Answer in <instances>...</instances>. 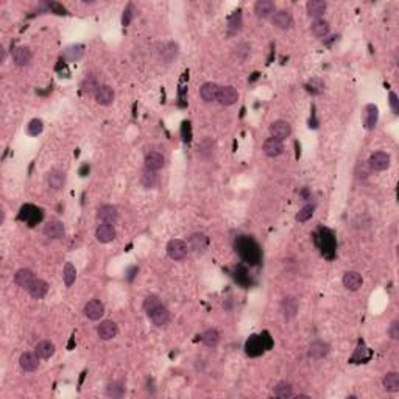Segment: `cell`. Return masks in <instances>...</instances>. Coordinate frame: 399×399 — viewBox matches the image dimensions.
I'll list each match as a JSON object with an SVG mask.
<instances>
[{"label": "cell", "instance_id": "e0dca14e", "mask_svg": "<svg viewBox=\"0 0 399 399\" xmlns=\"http://www.w3.org/2000/svg\"><path fill=\"white\" fill-rule=\"evenodd\" d=\"M189 247L195 253H205L209 247V239L203 233H195L189 237Z\"/></svg>", "mask_w": 399, "mask_h": 399}, {"label": "cell", "instance_id": "7402d4cb", "mask_svg": "<svg viewBox=\"0 0 399 399\" xmlns=\"http://www.w3.org/2000/svg\"><path fill=\"white\" fill-rule=\"evenodd\" d=\"M219 90H220V86L219 84H216V83H205L202 87H200V97H202L208 103L217 102Z\"/></svg>", "mask_w": 399, "mask_h": 399}, {"label": "cell", "instance_id": "ab89813d", "mask_svg": "<svg viewBox=\"0 0 399 399\" xmlns=\"http://www.w3.org/2000/svg\"><path fill=\"white\" fill-rule=\"evenodd\" d=\"M63 279H64L66 287H70V285L75 282V279H76V270H75L73 264L67 262V264L64 265V270H63Z\"/></svg>", "mask_w": 399, "mask_h": 399}, {"label": "cell", "instance_id": "1f68e13d", "mask_svg": "<svg viewBox=\"0 0 399 399\" xmlns=\"http://www.w3.org/2000/svg\"><path fill=\"white\" fill-rule=\"evenodd\" d=\"M242 28V11H234L231 14V18L228 21V35L229 36H234L240 32Z\"/></svg>", "mask_w": 399, "mask_h": 399}, {"label": "cell", "instance_id": "8fae6325", "mask_svg": "<svg viewBox=\"0 0 399 399\" xmlns=\"http://www.w3.org/2000/svg\"><path fill=\"white\" fill-rule=\"evenodd\" d=\"M95 239L100 243H110L116 239V228L110 223H100L95 229Z\"/></svg>", "mask_w": 399, "mask_h": 399}, {"label": "cell", "instance_id": "52a82bcc", "mask_svg": "<svg viewBox=\"0 0 399 399\" xmlns=\"http://www.w3.org/2000/svg\"><path fill=\"white\" fill-rule=\"evenodd\" d=\"M290 133H291L290 124H288V122H285V120H276L270 125L271 137H274V139H278V141L287 139V137L290 136Z\"/></svg>", "mask_w": 399, "mask_h": 399}, {"label": "cell", "instance_id": "836d02e7", "mask_svg": "<svg viewBox=\"0 0 399 399\" xmlns=\"http://www.w3.org/2000/svg\"><path fill=\"white\" fill-rule=\"evenodd\" d=\"M19 217H21L22 220L28 222L30 225H33L35 222L41 220V211L36 209V208H33V206H25V208H22L21 216H19Z\"/></svg>", "mask_w": 399, "mask_h": 399}, {"label": "cell", "instance_id": "681fc988", "mask_svg": "<svg viewBox=\"0 0 399 399\" xmlns=\"http://www.w3.org/2000/svg\"><path fill=\"white\" fill-rule=\"evenodd\" d=\"M390 105H391V110L394 113H397V97H396L394 92H391V94H390Z\"/></svg>", "mask_w": 399, "mask_h": 399}, {"label": "cell", "instance_id": "30bf717a", "mask_svg": "<svg viewBox=\"0 0 399 399\" xmlns=\"http://www.w3.org/2000/svg\"><path fill=\"white\" fill-rule=\"evenodd\" d=\"M84 315L89 320H92V321L100 320L105 315V306H103V303L98 301V300H90V301H87L86 306H84Z\"/></svg>", "mask_w": 399, "mask_h": 399}, {"label": "cell", "instance_id": "9a60e30c", "mask_svg": "<svg viewBox=\"0 0 399 399\" xmlns=\"http://www.w3.org/2000/svg\"><path fill=\"white\" fill-rule=\"evenodd\" d=\"M329 351H331L329 343L321 342V340H317V342H314V343L309 346L308 354H309L311 359H314V360H320V359L326 357V356L329 354Z\"/></svg>", "mask_w": 399, "mask_h": 399}, {"label": "cell", "instance_id": "277c9868", "mask_svg": "<svg viewBox=\"0 0 399 399\" xmlns=\"http://www.w3.org/2000/svg\"><path fill=\"white\" fill-rule=\"evenodd\" d=\"M187 251H189L187 243L181 239H172L167 243V254L173 260H182L187 256Z\"/></svg>", "mask_w": 399, "mask_h": 399}, {"label": "cell", "instance_id": "f6af8a7d", "mask_svg": "<svg viewBox=\"0 0 399 399\" xmlns=\"http://www.w3.org/2000/svg\"><path fill=\"white\" fill-rule=\"evenodd\" d=\"M306 89H308L309 92H312V94H321L323 89H325V84L321 83V80L314 78L312 81H309L308 84H306Z\"/></svg>", "mask_w": 399, "mask_h": 399}, {"label": "cell", "instance_id": "9c48e42d", "mask_svg": "<svg viewBox=\"0 0 399 399\" xmlns=\"http://www.w3.org/2000/svg\"><path fill=\"white\" fill-rule=\"evenodd\" d=\"M35 279H36L35 273L28 268H21L16 271V274H14V282H16L18 287H21L24 290H28L30 287H32Z\"/></svg>", "mask_w": 399, "mask_h": 399}, {"label": "cell", "instance_id": "7bdbcfd3", "mask_svg": "<svg viewBox=\"0 0 399 399\" xmlns=\"http://www.w3.org/2000/svg\"><path fill=\"white\" fill-rule=\"evenodd\" d=\"M314 211H315V206H314V205H306V206L301 208L300 212L296 214V222H301V223L308 222L309 219H312Z\"/></svg>", "mask_w": 399, "mask_h": 399}, {"label": "cell", "instance_id": "74e56055", "mask_svg": "<svg viewBox=\"0 0 399 399\" xmlns=\"http://www.w3.org/2000/svg\"><path fill=\"white\" fill-rule=\"evenodd\" d=\"M273 393H274V396H278L281 399H287V397L293 396V387H291L288 382H279L278 385L274 387Z\"/></svg>", "mask_w": 399, "mask_h": 399}, {"label": "cell", "instance_id": "ac0fdd59", "mask_svg": "<svg viewBox=\"0 0 399 399\" xmlns=\"http://www.w3.org/2000/svg\"><path fill=\"white\" fill-rule=\"evenodd\" d=\"M64 233H66L64 225L59 220H50L44 226V234L49 239H61L64 236Z\"/></svg>", "mask_w": 399, "mask_h": 399}, {"label": "cell", "instance_id": "7a4b0ae2", "mask_svg": "<svg viewBox=\"0 0 399 399\" xmlns=\"http://www.w3.org/2000/svg\"><path fill=\"white\" fill-rule=\"evenodd\" d=\"M270 346H271L270 335L265 332L264 335H251L247 340V345H245V351H247L248 356H259Z\"/></svg>", "mask_w": 399, "mask_h": 399}, {"label": "cell", "instance_id": "b9f144b4", "mask_svg": "<svg viewBox=\"0 0 399 399\" xmlns=\"http://www.w3.org/2000/svg\"><path fill=\"white\" fill-rule=\"evenodd\" d=\"M124 393H125V387L122 382H113V383H108V387H106V394L108 396L120 397V396H124Z\"/></svg>", "mask_w": 399, "mask_h": 399}, {"label": "cell", "instance_id": "bcb514c9", "mask_svg": "<svg viewBox=\"0 0 399 399\" xmlns=\"http://www.w3.org/2000/svg\"><path fill=\"white\" fill-rule=\"evenodd\" d=\"M134 18V5L133 4H128L127 8L124 10V16H122V24H124L125 27L130 25V22L133 21Z\"/></svg>", "mask_w": 399, "mask_h": 399}, {"label": "cell", "instance_id": "8d00e7d4", "mask_svg": "<svg viewBox=\"0 0 399 399\" xmlns=\"http://www.w3.org/2000/svg\"><path fill=\"white\" fill-rule=\"evenodd\" d=\"M282 314L285 318H293L298 314V301L295 298H285L282 301Z\"/></svg>", "mask_w": 399, "mask_h": 399}, {"label": "cell", "instance_id": "6da1fadb", "mask_svg": "<svg viewBox=\"0 0 399 399\" xmlns=\"http://www.w3.org/2000/svg\"><path fill=\"white\" fill-rule=\"evenodd\" d=\"M236 248L240 257L247 260L248 264H257L260 260V250L257 243L250 237H239L236 242Z\"/></svg>", "mask_w": 399, "mask_h": 399}, {"label": "cell", "instance_id": "cb8c5ba5", "mask_svg": "<svg viewBox=\"0 0 399 399\" xmlns=\"http://www.w3.org/2000/svg\"><path fill=\"white\" fill-rule=\"evenodd\" d=\"M282 151H284L282 141L274 139V137H270V139L265 141V144H264V153H265L268 158L279 156V155H282Z\"/></svg>", "mask_w": 399, "mask_h": 399}, {"label": "cell", "instance_id": "f907efd6", "mask_svg": "<svg viewBox=\"0 0 399 399\" xmlns=\"http://www.w3.org/2000/svg\"><path fill=\"white\" fill-rule=\"evenodd\" d=\"M5 59H7V50L2 47V63H5Z\"/></svg>", "mask_w": 399, "mask_h": 399}, {"label": "cell", "instance_id": "603a6c76", "mask_svg": "<svg viewBox=\"0 0 399 399\" xmlns=\"http://www.w3.org/2000/svg\"><path fill=\"white\" fill-rule=\"evenodd\" d=\"M114 90H113V87H110V86H106V84H102L98 89H97V92H95V102L98 103V105H103V106H108V105H111L113 102H114Z\"/></svg>", "mask_w": 399, "mask_h": 399}, {"label": "cell", "instance_id": "83f0119b", "mask_svg": "<svg viewBox=\"0 0 399 399\" xmlns=\"http://www.w3.org/2000/svg\"><path fill=\"white\" fill-rule=\"evenodd\" d=\"M35 352H36V356L39 359L47 360V359H50L55 354V345L50 340H42V342H39L35 346Z\"/></svg>", "mask_w": 399, "mask_h": 399}, {"label": "cell", "instance_id": "d590c367", "mask_svg": "<svg viewBox=\"0 0 399 399\" xmlns=\"http://www.w3.org/2000/svg\"><path fill=\"white\" fill-rule=\"evenodd\" d=\"M202 340L206 346L209 348H216L220 342V332L217 329H208L203 332L202 335Z\"/></svg>", "mask_w": 399, "mask_h": 399}, {"label": "cell", "instance_id": "d6986e66", "mask_svg": "<svg viewBox=\"0 0 399 399\" xmlns=\"http://www.w3.org/2000/svg\"><path fill=\"white\" fill-rule=\"evenodd\" d=\"M379 110L376 105H366L363 110V125L366 130H373L377 124Z\"/></svg>", "mask_w": 399, "mask_h": 399}, {"label": "cell", "instance_id": "7dc6e473", "mask_svg": "<svg viewBox=\"0 0 399 399\" xmlns=\"http://www.w3.org/2000/svg\"><path fill=\"white\" fill-rule=\"evenodd\" d=\"M388 334L391 337V340H399V321L397 320H394L393 323L390 325Z\"/></svg>", "mask_w": 399, "mask_h": 399}, {"label": "cell", "instance_id": "5b68a950", "mask_svg": "<svg viewBox=\"0 0 399 399\" xmlns=\"http://www.w3.org/2000/svg\"><path fill=\"white\" fill-rule=\"evenodd\" d=\"M370 167L376 172H382V170H387L390 167V155L385 151H374L373 155L370 156V161H368Z\"/></svg>", "mask_w": 399, "mask_h": 399}, {"label": "cell", "instance_id": "8992f818", "mask_svg": "<svg viewBox=\"0 0 399 399\" xmlns=\"http://www.w3.org/2000/svg\"><path fill=\"white\" fill-rule=\"evenodd\" d=\"M97 220L100 223H110V225H116L119 220V212L116 209V206L111 205H105L100 206L97 211Z\"/></svg>", "mask_w": 399, "mask_h": 399}, {"label": "cell", "instance_id": "d6a6232c", "mask_svg": "<svg viewBox=\"0 0 399 399\" xmlns=\"http://www.w3.org/2000/svg\"><path fill=\"white\" fill-rule=\"evenodd\" d=\"M311 32L315 38H326L329 35V24L325 19H315L311 27Z\"/></svg>", "mask_w": 399, "mask_h": 399}, {"label": "cell", "instance_id": "7c38bea8", "mask_svg": "<svg viewBox=\"0 0 399 399\" xmlns=\"http://www.w3.org/2000/svg\"><path fill=\"white\" fill-rule=\"evenodd\" d=\"M239 100V92L233 86H223L219 90L217 102L223 106H231Z\"/></svg>", "mask_w": 399, "mask_h": 399}, {"label": "cell", "instance_id": "5bb4252c", "mask_svg": "<svg viewBox=\"0 0 399 399\" xmlns=\"http://www.w3.org/2000/svg\"><path fill=\"white\" fill-rule=\"evenodd\" d=\"M19 365L25 373H33L39 368V357L36 352H24L19 359Z\"/></svg>", "mask_w": 399, "mask_h": 399}, {"label": "cell", "instance_id": "4fadbf2b", "mask_svg": "<svg viewBox=\"0 0 399 399\" xmlns=\"http://www.w3.org/2000/svg\"><path fill=\"white\" fill-rule=\"evenodd\" d=\"M97 334H98V337H100L102 340H111V339H114V337L119 334V328H117V325L114 323V321L105 320V321H102V323L98 325Z\"/></svg>", "mask_w": 399, "mask_h": 399}, {"label": "cell", "instance_id": "2e32d148", "mask_svg": "<svg viewBox=\"0 0 399 399\" xmlns=\"http://www.w3.org/2000/svg\"><path fill=\"white\" fill-rule=\"evenodd\" d=\"M276 11V5L271 2V0H259L254 5V13L259 19H267L270 16H273Z\"/></svg>", "mask_w": 399, "mask_h": 399}, {"label": "cell", "instance_id": "4316f807", "mask_svg": "<svg viewBox=\"0 0 399 399\" xmlns=\"http://www.w3.org/2000/svg\"><path fill=\"white\" fill-rule=\"evenodd\" d=\"M27 291H28V293L32 295L35 300H42L45 295H47V291H49V284L45 282L44 279L36 278L35 282L32 284V287H30Z\"/></svg>", "mask_w": 399, "mask_h": 399}, {"label": "cell", "instance_id": "44dd1931", "mask_svg": "<svg viewBox=\"0 0 399 399\" xmlns=\"http://www.w3.org/2000/svg\"><path fill=\"white\" fill-rule=\"evenodd\" d=\"M164 164H165V159H164V156L161 155V153H158V151H150V153H147V156H145V168H148V170H151V172L161 170V168L164 167Z\"/></svg>", "mask_w": 399, "mask_h": 399}, {"label": "cell", "instance_id": "f546056e", "mask_svg": "<svg viewBox=\"0 0 399 399\" xmlns=\"http://www.w3.org/2000/svg\"><path fill=\"white\" fill-rule=\"evenodd\" d=\"M84 55V45L81 44H76V45H70L64 50V59L69 61V63H76V61H80Z\"/></svg>", "mask_w": 399, "mask_h": 399}, {"label": "cell", "instance_id": "4dcf8cb0", "mask_svg": "<svg viewBox=\"0 0 399 399\" xmlns=\"http://www.w3.org/2000/svg\"><path fill=\"white\" fill-rule=\"evenodd\" d=\"M317 242H318V245L321 247V250H323L325 253H328V251H334V248H335V240H334V236L329 233V231H320V236H318V239H317Z\"/></svg>", "mask_w": 399, "mask_h": 399}, {"label": "cell", "instance_id": "60d3db41", "mask_svg": "<svg viewBox=\"0 0 399 399\" xmlns=\"http://www.w3.org/2000/svg\"><path fill=\"white\" fill-rule=\"evenodd\" d=\"M156 181H158L156 173H155V172H151V170H148V168H145V170L142 172V175H141V182H142V186H144L145 189H151V187H155Z\"/></svg>", "mask_w": 399, "mask_h": 399}, {"label": "cell", "instance_id": "ffe728a7", "mask_svg": "<svg viewBox=\"0 0 399 399\" xmlns=\"http://www.w3.org/2000/svg\"><path fill=\"white\" fill-rule=\"evenodd\" d=\"M33 55H32V50H30L28 47H18V49H14L13 52V61H14V64H16L18 67H25L30 64V61H32Z\"/></svg>", "mask_w": 399, "mask_h": 399}, {"label": "cell", "instance_id": "e575fe53", "mask_svg": "<svg viewBox=\"0 0 399 399\" xmlns=\"http://www.w3.org/2000/svg\"><path fill=\"white\" fill-rule=\"evenodd\" d=\"M382 383H383V388H385L387 391H390V393L399 391V374L394 373V371L385 374V377H383Z\"/></svg>", "mask_w": 399, "mask_h": 399}, {"label": "cell", "instance_id": "c3c4849f", "mask_svg": "<svg viewBox=\"0 0 399 399\" xmlns=\"http://www.w3.org/2000/svg\"><path fill=\"white\" fill-rule=\"evenodd\" d=\"M49 8L53 10L56 14H66V13H67L66 8H64L63 5H59V4H56V2H50V4H49Z\"/></svg>", "mask_w": 399, "mask_h": 399}, {"label": "cell", "instance_id": "f1b7e54d", "mask_svg": "<svg viewBox=\"0 0 399 399\" xmlns=\"http://www.w3.org/2000/svg\"><path fill=\"white\" fill-rule=\"evenodd\" d=\"M47 182H49V187L52 190H59L64 187L66 184V173L61 172V170H52L49 173V178H47Z\"/></svg>", "mask_w": 399, "mask_h": 399}, {"label": "cell", "instance_id": "f35d334b", "mask_svg": "<svg viewBox=\"0 0 399 399\" xmlns=\"http://www.w3.org/2000/svg\"><path fill=\"white\" fill-rule=\"evenodd\" d=\"M98 87H100V83H98L95 75H87L81 83V89H83V92H86V94H92V92L95 94Z\"/></svg>", "mask_w": 399, "mask_h": 399}, {"label": "cell", "instance_id": "3957f363", "mask_svg": "<svg viewBox=\"0 0 399 399\" xmlns=\"http://www.w3.org/2000/svg\"><path fill=\"white\" fill-rule=\"evenodd\" d=\"M147 315L151 320V323L155 325V326H158V328L165 326L168 323V320H170V314H168L167 308H165L162 303L156 304L155 308L148 309L147 311Z\"/></svg>", "mask_w": 399, "mask_h": 399}, {"label": "cell", "instance_id": "484cf974", "mask_svg": "<svg viewBox=\"0 0 399 399\" xmlns=\"http://www.w3.org/2000/svg\"><path fill=\"white\" fill-rule=\"evenodd\" d=\"M306 8H308V14L311 18L320 19L326 13L328 5H326V2H323V0H309Z\"/></svg>", "mask_w": 399, "mask_h": 399}, {"label": "cell", "instance_id": "ba28073f", "mask_svg": "<svg viewBox=\"0 0 399 399\" xmlns=\"http://www.w3.org/2000/svg\"><path fill=\"white\" fill-rule=\"evenodd\" d=\"M271 22L276 28L288 30L291 27V24H293V18H291L290 11H287V10H276L273 18H271Z\"/></svg>", "mask_w": 399, "mask_h": 399}, {"label": "cell", "instance_id": "d4e9b609", "mask_svg": "<svg viewBox=\"0 0 399 399\" xmlns=\"http://www.w3.org/2000/svg\"><path fill=\"white\" fill-rule=\"evenodd\" d=\"M363 284V279H362V276L357 273V271H346L343 274V285L345 288L351 290V291H356L362 287Z\"/></svg>", "mask_w": 399, "mask_h": 399}, {"label": "cell", "instance_id": "ee69618b", "mask_svg": "<svg viewBox=\"0 0 399 399\" xmlns=\"http://www.w3.org/2000/svg\"><path fill=\"white\" fill-rule=\"evenodd\" d=\"M44 130V124L41 119H33L30 120V124L27 125V133L30 136H39Z\"/></svg>", "mask_w": 399, "mask_h": 399}]
</instances>
